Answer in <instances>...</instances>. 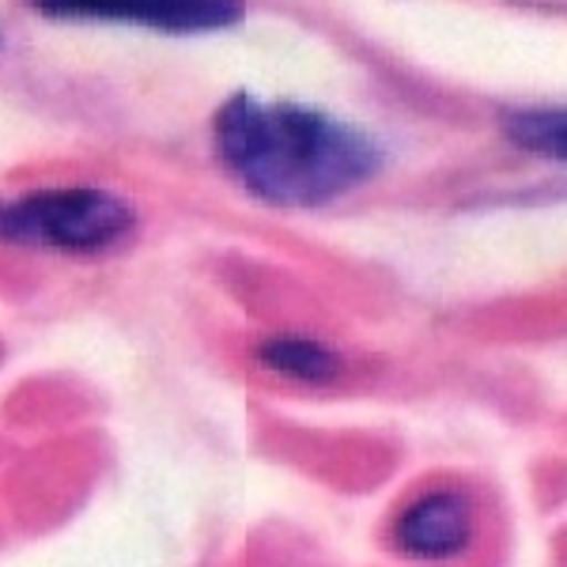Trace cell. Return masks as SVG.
<instances>
[{
    "label": "cell",
    "mask_w": 567,
    "mask_h": 567,
    "mask_svg": "<svg viewBox=\"0 0 567 567\" xmlns=\"http://www.w3.org/2000/svg\"><path fill=\"white\" fill-rule=\"evenodd\" d=\"M258 360L291 382H333L341 374V355L307 337H272L258 349Z\"/></svg>",
    "instance_id": "5b68a950"
},
{
    "label": "cell",
    "mask_w": 567,
    "mask_h": 567,
    "mask_svg": "<svg viewBox=\"0 0 567 567\" xmlns=\"http://www.w3.org/2000/svg\"><path fill=\"white\" fill-rule=\"evenodd\" d=\"M503 136L523 152L567 163V106H526L503 114Z\"/></svg>",
    "instance_id": "8992f818"
},
{
    "label": "cell",
    "mask_w": 567,
    "mask_h": 567,
    "mask_svg": "<svg viewBox=\"0 0 567 567\" xmlns=\"http://www.w3.org/2000/svg\"><path fill=\"white\" fill-rule=\"evenodd\" d=\"M216 155L254 197L277 208H318L352 194L382 167V148L326 110L231 95L213 122Z\"/></svg>",
    "instance_id": "6da1fadb"
},
{
    "label": "cell",
    "mask_w": 567,
    "mask_h": 567,
    "mask_svg": "<svg viewBox=\"0 0 567 567\" xmlns=\"http://www.w3.org/2000/svg\"><path fill=\"white\" fill-rule=\"evenodd\" d=\"M50 20L136 23L155 31L200 34L243 23V0H31Z\"/></svg>",
    "instance_id": "3957f363"
},
{
    "label": "cell",
    "mask_w": 567,
    "mask_h": 567,
    "mask_svg": "<svg viewBox=\"0 0 567 567\" xmlns=\"http://www.w3.org/2000/svg\"><path fill=\"white\" fill-rule=\"evenodd\" d=\"M473 511L458 492H427L393 523V545L416 560H446L470 545Z\"/></svg>",
    "instance_id": "277c9868"
},
{
    "label": "cell",
    "mask_w": 567,
    "mask_h": 567,
    "mask_svg": "<svg viewBox=\"0 0 567 567\" xmlns=\"http://www.w3.org/2000/svg\"><path fill=\"white\" fill-rule=\"evenodd\" d=\"M133 231L130 200L95 186L39 189L0 200V243L65 254H99Z\"/></svg>",
    "instance_id": "7a4b0ae2"
}]
</instances>
